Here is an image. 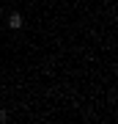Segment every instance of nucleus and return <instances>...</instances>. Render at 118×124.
Returning a JSON list of instances; mask_svg holds the SVG:
<instances>
[{"mask_svg":"<svg viewBox=\"0 0 118 124\" xmlns=\"http://www.w3.org/2000/svg\"><path fill=\"white\" fill-rule=\"evenodd\" d=\"M22 22H25V19H22V14H19V11L8 14V28H11V31H19V28H22Z\"/></svg>","mask_w":118,"mask_h":124,"instance_id":"nucleus-1","label":"nucleus"},{"mask_svg":"<svg viewBox=\"0 0 118 124\" xmlns=\"http://www.w3.org/2000/svg\"><path fill=\"white\" fill-rule=\"evenodd\" d=\"M6 121H8V113H6L3 108H0V124H6Z\"/></svg>","mask_w":118,"mask_h":124,"instance_id":"nucleus-2","label":"nucleus"}]
</instances>
